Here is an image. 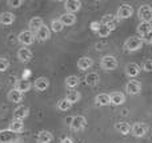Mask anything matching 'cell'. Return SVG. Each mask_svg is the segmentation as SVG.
I'll return each mask as SVG.
<instances>
[{"label": "cell", "mask_w": 152, "mask_h": 143, "mask_svg": "<svg viewBox=\"0 0 152 143\" xmlns=\"http://www.w3.org/2000/svg\"><path fill=\"white\" fill-rule=\"evenodd\" d=\"M28 26H29V31L34 34V32H36L37 29L44 26V20H43V18H40V16H35V18H32L31 20H29Z\"/></svg>", "instance_id": "17"}, {"label": "cell", "mask_w": 152, "mask_h": 143, "mask_svg": "<svg viewBox=\"0 0 152 143\" xmlns=\"http://www.w3.org/2000/svg\"><path fill=\"white\" fill-rule=\"evenodd\" d=\"M87 126V119L81 115H76L71 119V123H69V127H71L72 131H83Z\"/></svg>", "instance_id": "5"}, {"label": "cell", "mask_w": 152, "mask_h": 143, "mask_svg": "<svg viewBox=\"0 0 152 143\" xmlns=\"http://www.w3.org/2000/svg\"><path fill=\"white\" fill-rule=\"evenodd\" d=\"M31 87H32L31 82H29V80H27V79H20V80H18V82H16V84H15V90L19 91L20 94L28 92V91L31 90Z\"/></svg>", "instance_id": "15"}, {"label": "cell", "mask_w": 152, "mask_h": 143, "mask_svg": "<svg viewBox=\"0 0 152 143\" xmlns=\"http://www.w3.org/2000/svg\"><path fill=\"white\" fill-rule=\"evenodd\" d=\"M59 21H60L61 24H63L64 27H69V26H74L76 23V16L74 13H63V15L60 16V19H59Z\"/></svg>", "instance_id": "20"}, {"label": "cell", "mask_w": 152, "mask_h": 143, "mask_svg": "<svg viewBox=\"0 0 152 143\" xmlns=\"http://www.w3.org/2000/svg\"><path fill=\"white\" fill-rule=\"evenodd\" d=\"M142 68L144 70L145 72H151V71H152V60H145V62H143Z\"/></svg>", "instance_id": "37"}, {"label": "cell", "mask_w": 152, "mask_h": 143, "mask_svg": "<svg viewBox=\"0 0 152 143\" xmlns=\"http://www.w3.org/2000/svg\"><path fill=\"white\" fill-rule=\"evenodd\" d=\"M147 131H148V126L145 125V123L136 122V123H134V126L131 127L129 133H132V135H134L135 138H143V136L147 134Z\"/></svg>", "instance_id": "7"}, {"label": "cell", "mask_w": 152, "mask_h": 143, "mask_svg": "<svg viewBox=\"0 0 152 143\" xmlns=\"http://www.w3.org/2000/svg\"><path fill=\"white\" fill-rule=\"evenodd\" d=\"M115 130L121 135H128L129 131H131V126L127 122H118L115 123Z\"/></svg>", "instance_id": "26"}, {"label": "cell", "mask_w": 152, "mask_h": 143, "mask_svg": "<svg viewBox=\"0 0 152 143\" xmlns=\"http://www.w3.org/2000/svg\"><path fill=\"white\" fill-rule=\"evenodd\" d=\"M95 102H96V104L100 107L108 106V104H110V95H108V94H99V95H96V98H95Z\"/></svg>", "instance_id": "29"}, {"label": "cell", "mask_w": 152, "mask_h": 143, "mask_svg": "<svg viewBox=\"0 0 152 143\" xmlns=\"http://www.w3.org/2000/svg\"><path fill=\"white\" fill-rule=\"evenodd\" d=\"M92 66H94V59L89 58V56H83V58H80L77 60V68L80 71H87Z\"/></svg>", "instance_id": "14"}, {"label": "cell", "mask_w": 152, "mask_h": 143, "mask_svg": "<svg viewBox=\"0 0 152 143\" xmlns=\"http://www.w3.org/2000/svg\"><path fill=\"white\" fill-rule=\"evenodd\" d=\"M35 34H36L37 40H40V42H45V40H48L51 37V29L44 24V26H43L42 28L37 29Z\"/></svg>", "instance_id": "19"}, {"label": "cell", "mask_w": 152, "mask_h": 143, "mask_svg": "<svg viewBox=\"0 0 152 143\" xmlns=\"http://www.w3.org/2000/svg\"><path fill=\"white\" fill-rule=\"evenodd\" d=\"M100 24H103V26H105L108 29H110L111 32L113 31V29L118 28V24H119V20L116 19L115 15H112V13H107V15L103 16L102 21H100Z\"/></svg>", "instance_id": "6"}, {"label": "cell", "mask_w": 152, "mask_h": 143, "mask_svg": "<svg viewBox=\"0 0 152 143\" xmlns=\"http://www.w3.org/2000/svg\"><path fill=\"white\" fill-rule=\"evenodd\" d=\"M63 28H64V26L59 20H52V23H51V29H52L53 32H61Z\"/></svg>", "instance_id": "34"}, {"label": "cell", "mask_w": 152, "mask_h": 143, "mask_svg": "<svg viewBox=\"0 0 152 143\" xmlns=\"http://www.w3.org/2000/svg\"><path fill=\"white\" fill-rule=\"evenodd\" d=\"M21 142V138L19 134H15L10 130L0 131V143H19Z\"/></svg>", "instance_id": "2"}, {"label": "cell", "mask_w": 152, "mask_h": 143, "mask_svg": "<svg viewBox=\"0 0 152 143\" xmlns=\"http://www.w3.org/2000/svg\"><path fill=\"white\" fill-rule=\"evenodd\" d=\"M60 143H74V141H72V138H69V136H64V138H61Z\"/></svg>", "instance_id": "39"}, {"label": "cell", "mask_w": 152, "mask_h": 143, "mask_svg": "<svg viewBox=\"0 0 152 143\" xmlns=\"http://www.w3.org/2000/svg\"><path fill=\"white\" fill-rule=\"evenodd\" d=\"M52 141H53V135L50 133V131H45V130L40 131L36 136L37 143H51Z\"/></svg>", "instance_id": "23"}, {"label": "cell", "mask_w": 152, "mask_h": 143, "mask_svg": "<svg viewBox=\"0 0 152 143\" xmlns=\"http://www.w3.org/2000/svg\"><path fill=\"white\" fill-rule=\"evenodd\" d=\"M99 82H100V76L97 72H88V74L86 75V84L87 86L94 87V86L99 84Z\"/></svg>", "instance_id": "25"}, {"label": "cell", "mask_w": 152, "mask_h": 143, "mask_svg": "<svg viewBox=\"0 0 152 143\" xmlns=\"http://www.w3.org/2000/svg\"><path fill=\"white\" fill-rule=\"evenodd\" d=\"M7 98H8V100L12 102V103H19V102L23 100V94H20L19 91H16L15 88H12L11 91H8Z\"/></svg>", "instance_id": "28"}, {"label": "cell", "mask_w": 152, "mask_h": 143, "mask_svg": "<svg viewBox=\"0 0 152 143\" xmlns=\"http://www.w3.org/2000/svg\"><path fill=\"white\" fill-rule=\"evenodd\" d=\"M79 84H80V79H79V76H76V75H69L66 79V86L69 88H75V87H77Z\"/></svg>", "instance_id": "31"}, {"label": "cell", "mask_w": 152, "mask_h": 143, "mask_svg": "<svg viewBox=\"0 0 152 143\" xmlns=\"http://www.w3.org/2000/svg\"><path fill=\"white\" fill-rule=\"evenodd\" d=\"M19 42L26 47V45H31L35 42V34H32L31 31H21L18 36Z\"/></svg>", "instance_id": "9"}, {"label": "cell", "mask_w": 152, "mask_h": 143, "mask_svg": "<svg viewBox=\"0 0 152 143\" xmlns=\"http://www.w3.org/2000/svg\"><path fill=\"white\" fill-rule=\"evenodd\" d=\"M34 87L36 88L37 91H45L48 87H50V80L48 78H44V76H40L35 80V84Z\"/></svg>", "instance_id": "22"}, {"label": "cell", "mask_w": 152, "mask_h": 143, "mask_svg": "<svg viewBox=\"0 0 152 143\" xmlns=\"http://www.w3.org/2000/svg\"><path fill=\"white\" fill-rule=\"evenodd\" d=\"M136 31H137V34L140 35V39H142V37L147 36L148 34H151V32H152V24L151 23H144V21H142V23L137 26Z\"/></svg>", "instance_id": "21"}, {"label": "cell", "mask_w": 152, "mask_h": 143, "mask_svg": "<svg viewBox=\"0 0 152 143\" xmlns=\"http://www.w3.org/2000/svg\"><path fill=\"white\" fill-rule=\"evenodd\" d=\"M8 5H10L11 8H19L21 4H23V0H8Z\"/></svg>", "instance_id": "36"}, {"label": "cell", "mask_w": 152, "mask_h": 143, "mask_svg": "<svg viewBox=\"0 0 152 143\" xmlns=\"http://www.w3.org/2000/svg\"><path fill=\"white\" fill-rule=\"evenodd\" d=\"M143 44H144V43H143V40L140 39L139 36H131L124 42V48H126V51H128V52H136V51L142 50Z\"/></svg>", "instance_id": "1"}, {"label": "cell", "mask_w": 152, "mask_h": 143, "mask_svg": "<svg viewBox=\"0 0 152 143\" xmlns=\"http://www.w3.org/2000/svg\"><path fill=\"white\" fill-rule=\"evenodd\" d=\"M32 56H34L32 51L27 47H23L18 51V59L21 63H29V62L32 60Z\"/></svg>", "instance_id": "10"}, {"label": "cell", "mask_w": 152, "mask_h": 143, "mask_svg": "<svg viewBox=\"0 0 152 143\" xmlns=\"http://www.w3.org/2000/svg\"><path fill=\"white\" fill-rule=\"evenodd\" d=\"M64 99H66V100H68L71 104H74V103H77V102L80 100L81 95H80V92H79V91H71V92L67 94V96Z\"/></svg>", "instance_id": "30"}, {"label": "cell", "mask_w": 152, "mask_h": 143, "mask_svg": "<svg viewBox=\"0 0 152 143\" xmlns=\"http://www.w3.org/2000/svg\"><path fill=\"white\" fill-rule=\"evenodd\" d=\"M64 8H66V11L68 13H74L75 15L77 11H80L81 1H79V0H67L64 3Z\"/></svg>", "instance_id": "12"}, {"label": "cell", "mask_w": 152, "mask_h": 143, "mask_svg": "<svg viewBox=\"0 0 152 143\" xmlns=\"http://www.w3.org/2000/svg\"><path fill=\"white\" fill-rule=\"evenodd\" d=\"M97 35H99L100 37H107V36H110V34H111V31L107 28L105 26H103V24H100V27H99V29H97V32H96Z\"/></svg>", "instance_id": "33"}, {"label": "cell", "mask_w": 152, "mask_h": 143, "mask_svg": "<svg viewBox=\"0 0 152 143\" xmlns=\"http://www.w3.org/2000/svg\"><path fill=\"white\" fill-rule=\"evenodd\" d=\"M126 91L129 94V95H137L142 91V84L136 80H129L126 84Z\"/></svg>", "instance_id": "13"}, {"label": "cell", "mask_w": 152, "mask_h": 143, "mask_svg": "<svg viewBox=\"0 0 152 143\" xmlns=\"http://www.w3.org/2000/svg\"><path fill=\"white\" fill-rule=\"evenodd\" d=\"M140 74V66L136 63H128L126 66V75L128 78H136Z\"/></svg>", "instance_id": "18"}, {"label": "cell", "mask_w": 152, "mask_h": 143, "mask_svg": "<svg viewBox=\"0 0 152 143\" xmlns=\"http://www.w3.org/2000/svg\"><path fill=\"white\" fill-rule=\"evenodd\" d=\"M89 27H91V29H92L94 32H97V29H99V27H100V21H97V20L92 21Z\"/></svg>", "instance_id": "38"}, {"label": "cell", "mask_w": 152, "mask_h": 143, "mask_svg": "<svg viewBox=\"0 0 152 143\" xmlns=\"http://www.w3.org/2000/svg\"><path fill=\"white\" fill-rule=\"evenodd\" d=\"M100 66H102V68L105 70V71H112V70H115L116 67H118V60H116V58L112 55H105L102 58Z\"/></svg>", "instance_id": "4"}, {"label": "cell", "mask_w": 152, "mask_h": 143, "mask_svg": "<svg viewBox=\"0 0 152 143\" xmlns=\"http://www.w3.org/2000/svg\"><path fill=\"white\" fill-rule=\"evenodd\" d=\"M15 21V15L12 12H1L0 13V24L1 26H11Z\"/></svg>", "instance_id": "24"}, {"label": "cell", "mask_w": 152, "mask_h": 143, "mask_svg": "<svg viewBox=\"0 0 152 143\" xmlns=\"http://www.w3.org/2000/svg\"><path fill=\"white\" fill-rule=\"evenodd\" d=\"M8 67H10V62H8V59L0 58V72L7 71Z\"/></svg>", "instance_id": "35"}, {"label": "cell", "mask_w": 152, "mask_h": 143, "mask_svg": "<svg viewBox=\"0 0 152 143\" xmlns=\"http://www.w3.org/2000/svg\"><path fill=\"white\" fill-rule=\"evenodd\" d=\"M29 115V109L27 106H19L13 111V119L15 120H21L23 122L27 117Z\"/></svg>", "instance_id": "11"}, {"label": "cell", "mask_w": 152, "mask_h": 143, "mask_svg": "<svg viewBox=\"0 0 152 143\" xmlns=\"http://www.w3.org/2000/svg\"><path fill=\"white\" fill-rule=\"evenodd\" d=\"M137 15H139L140 20L144 21V23H151L152 20V8L151 5L144 4V5H140L139 11H137Z\"/></svg>", "instance_id": "8"}, {"label": "cell", "mask_w": 152, "mask_h": 143, "mask_svg": "<svg viewBox=\"0 0 152 143\" xmlns=\"http://www.w3.org/2000/svg\"><path fill=\"white\" fill-rule=\"evenodd\" d=\"M132 15H134V8H132V5L123 4L118 8V12H116L115 16H116V19L120 21V20H124V19L131 18Z\"/></svg>", "instance_id": "3"}, {"label": "cell", "mask_w": 152, "mask_h": 143, "mask_svg": "<svg viewBox=\"0 0 152 143\" xmlns=\"http://www.w3.org/2000/svg\"><path fill=\"white\" fill-rule=\"evenodd\" d=\"M71 107H72V104L69 103L68 100H66V99H61V100L58 102V110L59 111H68Z\"/></svg>", "instance_id": "32"}, {"label": "cell", "mask_w": 152, "mask_h": 143, "mask_svg": "<svg viewBox=\"0 0 152 143\" xmlns=\"http://www.w3.org/2000/svg\"><path fill=\"white\" fill-rule=\"evenodd\" d=\"M10 131H12V133L15 134H20L24 131V123L21 122V120H15L13 119L12 122H11L10 125V128H8Z\"/></svg>", "instance_id": "27"}, {"label": "cell", "mask_w": 152, "mask_h": 143, "mask_svg": "<svg viewBox=\"0 0 152 143\" xmlns=\"http://www.w3.org/2000/svg\"><path fill=\"white\" fill-rule=\"evenodd\" d=\"M126 102V95L123 92H112L110 95V103L112 106H121Z\"/></svg>", "instance_id": "16"}]
</instances>
